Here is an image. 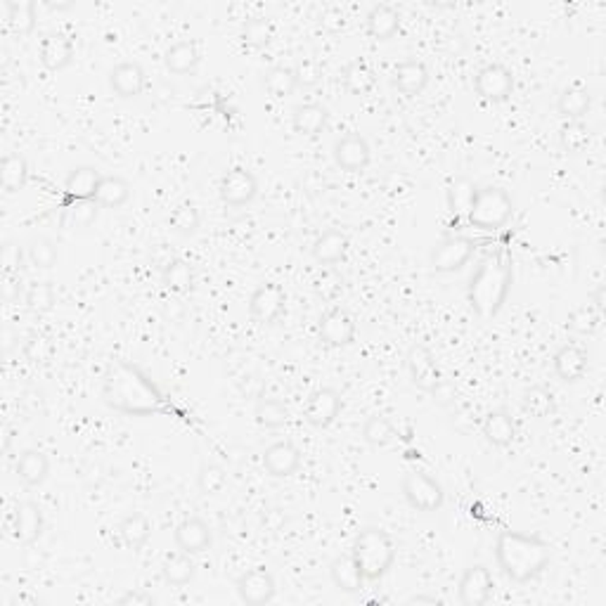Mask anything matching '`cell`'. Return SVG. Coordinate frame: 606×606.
I'll return each instance as SVG.
<instances>
[{
  "instance_id": "1",
  "label": "cell",
  "mask_w": 606,
  "mask_h": 606,
  "mask_svg": "<svg viewBox=\"0 0 606 606\" xmlns=\"http://www.w3.org/2000/svg\"><path fill=\"white\" fill-rule=\"evenodd\" d=\"M102 398L116 412L147 417L164 408V396L143 369L128 361H109L102 377Z\"/></svg>"
},
{
  "instance_id": "2",
  "label": "cell",
  "mask_w": 606,
  "mask_h": 606,
  "mask_svg": "<svg viewBox=\"0 0 606 606\" xmlns=\"http://www.w3.org/2000/svg\"><path fill=\"white\" fill-rule=\"evenodd\" d=\"M495 559L500 571L514 583H528L548 569L552 562V548L538 535L519 531H502L495 540Z\"/></svg>"
},
{
  "instance_id": "3",
  "label": "cell",
  "mask_w": 606,
  "mask_h": 606,
  "mask_svg": "<svg viewBox=\"0 0 606 606\" xmlns=\"http://www.w3.org/2000/svg\"><path fill=\"white\" fill-rule=\"evenodd\" d=\"M512 287V263L505 253H491L471 275L467 299L481 320H493L502 311Z\"/></svg>"
},
{
  "instance_id": "4",
  "label": "cell",
  "mask_w": 606,
  "mask_h": 606,
  "mask_svg": "<svg viewBox=\"0 0 606 606\" xmlns=\"http://www.w3.org/2000/svg\"><path fill=\"white\" fill-rule=\"evenodd\" d=\"M351 555L361 566L365 580H379L396 562V545L382 528H365L355 535Z\"/></svg>"
},
{
  "instance_id": "5",
  "label": "cell",
  "mask_w": 606,
  "mask_h": 606,
  "mask_svg": "<svg viewBox=\"0 0 606 606\" xmlns=\"http://www.w3.org/2000/svg\"><path fill=\"white\" fill-rule=\"evenodd\" d=\"M514 204L512 197L507 195L502 188H484L478 190L474 206H471L470 221L478 230H498L512 218Z\"/></svg>"
},
{
  "instance_id": "6",
  "label": "cell",
  "mask_w": 606,
  "mask_h": 606,
  "mask_svg": "<svg viewBox=\"0 0 606 606\" xmlns=\"http://www.w3.org/2000/svg\"><path fill=\"white\" fill-rule=\"evenodd\" d=\"M403 495L408 500V505L422 514L439 512L443 502H446L443 486L433 477H429L426 471L417 470L408 471L403 477Z\"/></svg>"
},
{
  "instance_id": "7",
  "label": "cell",
  "mask_w": 606,
  "mask_h": 606,
  "mask_svg": "<svg viewBox=\"0 0 606 606\" xmlns=\"http://www.w3.org/2000/svg\"><path fill=\"white\" fill-rule=\"evenodd\" d=\"M405 369H408V377L415 389L424 391V393H433L439 389L443 377H440V369L433 361V354L424 344H412L408 348V355H405Z\"/></svg>"
},
{
  "instance_id": "8",
  "label": "cell",
  "mask_w": 606,
  "mask_h": 606,
  "mask_svg": "<svg viewBox=\"0 0 606 606\" xmlns=\"http://www.w3.org/2000/svg\"><path fill=\"white\" fill-rule=\"evenodd\" d=\"M477 95L486 102H505L514 93V74L505 65H486L474 76Z\"/></svg>"
},
{
  "instance_id": "9",
  "label": "cell",
  "mask_w": 606,
  "mask_h": 606,
  "mask_svg": "<svg viewBox=\"0 0 606 606\" xmlns=\"http://www.w3.org/2000/svg\"><path fill=\"white\" fill-rule=\"evenodd\" d=\"M284 303H287L284 289L275 282H263L249 299V315L259 325H273L275 320L284 313Z\"/></svg>"
},
{
  "instance_id": "10",
  "label": "cell",
  "mask_w": 606,
  "mask_h": 606,
  "mask_svg": "<svg viewBox=\"0 0 606 606\" xmlns=\"http://www.w3.org/2000/svg\"><path fill=\"white\" fill-rule=\"evenodd\" d=\"M218 195L228 206H246L249 202H253V197L259 195V181L249 168L235 167L221 178Z\"/></svg>"
},
{
  "instance_id": "11",
  "label": "cell",
  "mask_w": 606,
  "mask_h": 606,
  "mask_svg": "<svg viewBox=\"0 0 606 606\" xmlns=\"http://www.w3.org/2000/svg\"><path fill=\"white\" fill-rule=\"evenodd\" d=\"M474 256V242L467 237H446L431 249V268L439 273L462 270Z\"/></svg>"
},
{
  "instance_id": "12",
  "label": "cell",
  "mask_w": 606,
  "mask_h": 606,
  "mask_svg": "<svg viewBox=\"0 0 606 606\" xmlns=\"http://www.w3.org/2000/svg\"><path fill=\"white\" fill-rule=\"evenodd\" d=\"M341 408H344V398L337 389H330V386H322V389L313 391L308 396V403H306V422L315 429H327L330 424L337 422V417L341 415Z\"/></svg>"
},
{
  "instance_id": "13",
  "label": "cell",
  "mask_w": 606,
  "mask_h": 606,
  "mask_svg": "<svg viewBox=\"0 0 606 606\" xmlns=\"http://www.w3.org/2000/svg\"><path fill=\"white\" fill-rule=\"evenodd\" d=\"M334 161L341 171H348V174H361L369 167V159H372V150H369V143L361 133H346L341 136L337 143H334Z\"/></svg>"
},
{
  "instance_id": "14",
  "label": "cell",
  "mask_w": 606,
  "mask_h": 606,
  "mask_svg": "<svg viewBox=\"0 0 606 606\" xmlns=\"http://www.w3.org/2000/svg\"><path fill=\"white\" fill-rule=\"evenodd\" d=\"M318 334L320 341H325L327 346L341 348L354 344L355 339V320L354 315L341 308V306H334L330 311L320 318L318 325Z\"/></svg>"
},
{
  "instance_id": "15",
  "label": "cell",
  "mask_w": 606,
  "mask_h": 606,
  "mask_svg": "<svg viewBox=\"0 0 606 606\" xmlns=\"http://www.w3.org/2000/svg\"><path fill=\"white\" fill-rule=\"evenodd\" d=\"M275 592V578L266 569H249L245 571L237 580V594L239 599L249 606H260L273 602Z\"/></svg>"
},
{
  "instance_id": "16",
  "label": "cell",
  "mask_w": 606,
  "mask_h": 606,
  "mask_svg": "<svg viewBox=\"0 0 606 606\" xmlns=\"http://www.w3.org/2000/svg\"><path fill=\"white\" fill-rule=\"evenodd\" d=\"M493 576L491 571L486 569L484 563H474L464 571L462 580H460V602L464 606H484L493 594Z\"/></svg>"
},
{
  "instance_id": "17",
  "label": "cell",
  "mask_w": 606,
  "mask_h": 606,
  "mask_svg": "<svg viewBox=\"0 0 606 606\" xmlns=\"http://www.w3.org/2000/svg\"><path fill=\"white\" fill-rule=\"evenodd\" d=\"M263 467L275 478L294 477L296 470L301 467V450L294 443H289V440H277V443L266 447Z\"/></svg>"
},
{
  "instance_id": "18",
  "label": "cell",
  "mask_w": 606,
  "mask_h": 606,
  "mask_svg": "<svg viewBox=\"0 0 606 606\" xmlns=\"http://www.w3.org/2000/svg\"><path fill=\"white\" fill-rule=\"evenodd\" d=\"M174 540L178 545L181 552H188V555H202L211 548V535L209 524L199 517H190V519L181 521L174 531Z\"/></svg>"
},
{
  "instance_id": "19",
  "label": "cell",
  "mask_w": 606,
  "mask_h": 606,
  "mask_svg": "<svg viewBox=\"0 0 606 606\" xmlns=\"http://www.w3.org/2000/svg\"><path fill=\"white\" fill-rule=\"evenodd\" d=\"M43 533V512L36 502H19L12 512V538L22 545L36 542Z\"/></svg>"
},
{
  "instance_id": "20",
  "label": "cell",
  "mask_w": 606,
  "mask_h": 606,
  "mask_svg": "<svg viewBox=\"0 0 606 606\" xmlns=\"http://www.w3.org/2000/svg\"><path fill=\"white\" fill-rule=\"evenodd\" d=\"M144 83H147V76L137 62H121L109 72V88L116 97H123V100L137 97L144 90Z\"/></svg>"
},
{
  "instance_id": "21",
  "label": "cell",
  "mask_w": 606,
  "mask_h": 606,
  "mask_svg": "<svg viewBox=\"0 0 606 606\" xmlns=\"http://www.w3.org/2000/svg\"><path fill=\"white\" fill-rule=\"evenodd\" d=\"M38 59H41V65H43L48 72H62V69H66L74 59L72 38L65 36V34H48V36L41 41Z\"/></svg>"
},
{
  "instance_id": "22",
  "label": "cell",
  "mask_w": 606,
  "mask_h": 606,
  "mask_svg": "<svg viewBox=\"0 0 606 606\" xmlns=\"http://www.w3.org/2000/svg\"><path fill=\"white\" fill-rule=\"evenodd\" d=\"M552 368L562 382H578L587 372V354L578 344H563L552 358Z\"/></svg>"
},
{
  "instance_id": "23",
  "label": "cell",
  "mask_w": 606,
  "mask_h": 606,
  "mask_svg": "<svg viewBox=\"0 0 606 606\" xmlns=\"http://www.w3.org/2000/svg\"><path fill=\"white\" fill-rule=\"evenodd\" d=\"M429 83V69L419 59H403L393 69V86L408 97H417Z\"/></svg>"
},
{
  "instance_id": "24",
  "label": "cell",
  "mask_w": 606,
  "mask_h": 606,
  "mask_svg": "<svg viewBox=\"0 0 606 606\" xmlns=\"http://www.w3.org/2000/svg\"><path fill=\"white\" fill-rule=\"evenodd\" d=\"M481 431L491 446H512L514 439H517V422L507 410H491L481 422Z\"/></svg>"
},
{
  "instance_id": "25",
  "label": "cell",
  "mask_w": 606,
  "mask_h": 606,
  "mask_svg": "<svg viewBox=\"0 0 606 606\" xmlns=\"http://www.w3.org/2000/svg\"><path fill=\"white\" fill-rule=\"evenodd\" d=\"M15 471L17 478H19L24 486L36 488V486L43 484L45 478H48V474H50V460H48V454L41 453V450L29 447V450H24V453L17 457Z\"/></svg>"
},
{
  "instance_id": "26",
  "label": "cell",
  "mask_w": 606,
  "mask_h": 606,
  "mask_svg": "<svg viewBox=\"0 0 606 606\" xmlns=\"http://www.w3.org/2000/svg\"><path fill=\"white\" fill-rule=\"evenodd\" d=\"M202 62V52L197 48L195 41H178L164 52V65L171 74L175 76H185V74H192Z\"/></svg>"
},
{
  "instance_id": "27",
  "label": "cell",
  "mask_w": 606,
  "mask_h": 606,
  "mask_svg": "<svg viewBox=\"0 0 606 606\" xmlns=\"http://www.w3.org/2000/svg\"><path fill=\"white\" fill-rule=\"evenodd\" d=\"M327 109L315 102H306L291 112V128L299 136L318 137L327 128Z\"/></svg>"
},
{
  "instance_id": "28",
  "label": "cell",
  "mask_w": 606,
  "mask_h": 606,
  "mask_svg": "<svg viewBox=\"0 0 606 606\" xmlns=\"http://www.w3.org/2000/svg\"><path fill=\"white\" fill-rule=\"evenodd\" d=\"M346 249L348 237L341 230L332 228V230H325L315 242H313L311 253L320 266H334V263H339V260L346 256Z\"/></svg>"
},
{
  "instance_id": "29",
  "label": "cell",
  "mask_w": 606,
  "mask_h": 606,
  "mask_svg": "<svg viewBox=\"0 0 606 606\" xmlns=\"http://www.w3.org/2000/svg\"><path fill=\"white\" fill-rule=\"evenodd\" d=\"M368 24V34L375 41H389L400 29V12L391 5H375L365 17Z\"/></svg>"
},
{
  "instance_id": "30",
  "label": "cell",
  "mask_w": 606,
  "mask_h": 606,
  "mask_svg": "<svg viewBox=\"0 0 606 606\" xmlns=\"http://www.w3.org/2000/svg\"><path fill=\"white\" fill-rule=\"evenodd\" d=\"M116 533H119V540H121L123 548L140 549L144 542L150 540L152 524L143 512H133V514H128V517H123V519L119 521V526H116Z\"/></svg>"
},
{
  "instance_id": "31",
  "label": "cell",
  "mask_w": 606,
  "mask_h": 606,
  "mask_svg": "<svg viewBox=\"0 0 606 606\" xmlns=\"http://www.w3.org/2000/svg\"><path fill=\"white\" fill-rule=\"evenodd\" d=\"M477 195V183L471 181V178H467V175H460V178H454V181L450 183V188H447V209H450L453 216L467 218L470 216L471 206H474Z\"/></svg>"
},
{
  "instance_id": "32",
  "label": "cell",
  "mask_w": 606,
  "mask_h": 606,
  "mask_svg": "<svg viewBox=\"0 0 606 606\" xmlns=\"http://www.w3.org/2000/svg\"><path fill=\"white\" fill-rule=\"evenodd\" d=\"M592 107V95L580 86H571L562 90L559 100H556V112L566 119V121H583L585 114Z\"/></svg>"
},
{
  "instance_id": "33",
  "label": "cell",
  "mask_w": 606,
  "mask_h": 606,
  "mask_svg": "<svg viewBox=\"0 0 606 606\" xmlns=\"http://www.w3.org/2000/svg\"><path fill=\"white\" fill-rule=\"evenodd\" d=\"M330 576L332 583L339 587L341 592H358L362 587V571L354 555H339L330 566Z\"/></svg>"
},
{
  "instance_id": "34",
  "label": "cell",
  "mask_w": 606,
  "mask_h": 606,
  "mask_svg": "<svg viewBox=\"0 0 606 606\" xmlns=\"http://www.w3.org/2000/svg\"><path fill=\"white\" fill-rule=\"evenodd\" d=\"M130 199V185L121 175H102L100 188L95 192V202L100 209H121Z\"/></svg>"
},
{
  "instance_id": "35",
  "label": "cell",
  "mask_w": 606,
  "mask_h": 606,
  "mask_svg": "<svg viewBox=\"0 0 606 606\" xmlns=\"http://www.w3.org/2000/svg\"><path fill=\"white\" fill-rule=\"evenodd\" d=\"M100 171H95L93 167H79L66 175L65 190L72 199H95V192L100 188Z\"/></svg>"
},
{
  "instance_id": "36",
  "label": "cell",
  "mask_w": 606,
  "mask_h": 606,
  "mask_svg": "<svg viewBox=\"0 0 606 606\" xmlns=\"http://www.w3.org/2000/svg\"><path fill=\"white\" fill-rule=\"evenodd\" d=\"M27 178H29V167H27V159L22 154H5L0 161V185H3V190L8 195L19 192L27 185Z\"/></svg>"
},
{
  "instance_id": "37",
  "label": "cell",
  "mask_w": 606,
  "mask_h": 606,
  "mask_svg": "<svg viewBox=\"0 0 606 606\" xmlns=\"http://www.w3.org/2000/svg\"><path fill=\"white\" fill-rule=\"evenodd\" d=\"M341 81H344V88H346L351 95H368L372 88H375V72L372 66L365 62V59H354L344 66V74H341Z\"/></svg>"
},
{
  "instance_id": "38",
  "label": "cell",
  "mask_w": 606,
  "mask_h": 606,
  "mask_svg": "<svg viewBox=\"0 0 606 606\" xmlns=\"http://www.w3.org/2000/svg\"><path fill=\"white\" fill-rule=\"evenodd\" d=\"M161 282L175 294H185L195 287V268L185 259H171L161 270Z\"/></svg>"
},
{
  "instance_id": "39",
  "label": "cell",
  "mask_w": 606,
  "mask_h": 606,
  "mask_svg": "<svg viewBox=\"0 0 606 606\" xmlns=\"http://www.w3.org/2000/svg\"><path fill=\"white\" fill-rule=\"evenodd\" d=\"M5 10H8L10 29L15 31L17 36H29L34 27H36V3H31V0H5Z\"/></svg>"
},
{
  "instance_id": "40",
  "label": "cell",
  "mask_w": 606,
  "mask_h": 606,
  "mask_svg": "<svg viewBox=\"0 0 606 606\" xmlns=\"http://www.w3.org/2000/svg\"><path fill=\"white\" fill-rule=\"evenodd\" d=\"M195 562H192V555L188 552H175V555H168L161 563V576L164 580L171 585H185L195 578Z\"/></svg>"
},
{
  "instance_id": "41",
  "label": "cell",
  "mask_w": 606,
  "mask_h": 606,
  "mask_svg": "<svg viewBox=\"0 0 606 606\" xmlns=\"http://www.w3.org/2000/svg\"><path fill=\"white\" fill-rule=\"evenodd\" d=\"M524 410L535 419H545L555 412V393L548 386H528L521 396Z\"/></svg>"
},
{
  "instance_id": "42",
  "label": "cell",
  "mask_w": 606,
  "mask_h": 606,
  "mask_svg": "<svg viewBox=\"0 0 606 606\" xmlns=\"http://www.w3.org/2000/svg\"><path fill=\"white\" fill-rule=\"evenodd\" d=\"M253 417L263 429H280L287 424L289 408L277 398H259V403L253 408Z\"/></svg>"
},
{
  "instance_id": "43",
  "label": "cell",
  "mask_w": 606,
  "mask_h": 606,
  "mask_svg": "<svg viewBox=\"0 0 606 606\" xmlns=\"http://www.w3.org/2000/svg\"><path fill=\"white\" fill-rule=\"evenodd\" d=\"M273 22L266 19V17H252V19H246L245 27H242V41H245L246 48H252V50H263V48H268V45L273 43Z\"/></svg>"
},
{
  "instance_id": "44",
  "label": "cell",
  "mask_w": 606,
  "mask_h": 606,
  "mask_svg": "<svg viewBox=\"0 0 606 606\" xmlns=\"http://www.w3.org/2000/svg\"><path fill=\"white\" fill-rule=\"evenodd\" d=\"M168 225H171V230H174L175 235H181V237H192V235H197L199 228H202V214H199V209H197L195 204H181V206H175V209L171 211Z\"/></svg>"
},
{
  "instance_id": "45",
  "label": "cell",
  "mask_w": 606,
  "mask_h": 606,
  "mask_svg": "<svg viewBox=\"0 0 606 606\" xmlns=\"http://www.w3.org/2000/svg\"><path fill=\"white\" fill-rule=\"evenodd\" d=\"M362 439L372 447H386L391 440L396 439V426L391 424V419L384 417V415H372L362 424Z\"/></svg>"
},
{
  "instance_id": "46",
  "label": "cell",
  "mask_w": 606,
  "mask_h": 606,
  "mask_svg": "<svg viewBox=\"0 0 606 606\" xmlns=\"http://www.w3.org/2000/svg\"><path fill=\"white\" fill-rule=\"evenodd\" d=\"M263 86H266V90L273 95L275 100H284V97H289V95L294 93L296 88H299L294 79V69L284 65L273 66V69L266 74Z\"/></svg>"
},
{
  "instance_id": "47",
  "label": "cell",
  "mask_w": 606,
  "mask_h": 606,
  "mask_svg": "<svg viewBox=\"0 0 606 606\" xmlns=\"http://www.w3.org/2000/svg\"><path fill=\"white\" fill-rule=\"evenodd\" d=\"M97 202L95 199H72L65 206V225L69 228H88L97 218Z\"/></svg>"
},
{
  "instance_id": "48",
  "label": "cell",
  "mask_w": 606,
  "mask_h": 606,
  "mask_svg": "<svg viewBox=\"0 0 606 606\" xmlns=\"http://www.w3.org/2000/svg\"><path fill=\"white\" fill-rule=\"evenodd\" d=\"M55 301H58V294H55V287L50 282H34V284L27 287V294H24L27 308L34 313L52 311Z\"/></svg>"
},
{
  "instance_id": "49",
  "label": "cell",
  "mask_w": 606,
  "mask_h": 606,
  "mask_svg": "<svg viewBox=\"0 0 606 606\" xmlns=\"http://www.w3.org/2000/svg\"><path fill=\"white\" fill-rule=\"evenodd\" d=\"M27 259L38 270H50L58 263V246L48 237L31 239L29 246H27Z\"/></svg>"
},
{
  "instance_id": "50",
  "label": "cell",
  "mask_w": 606,
  "mask_h": 606,
  "mask_svg": "<svg viewBox=\"0 0 606 606\" xmlns=\"http://www.w3.org/2000/svg\"><path fill=\"white\" fill-rule=\"evenodd\" d=\"M559 143L566 152L578 154L590 144V128L583 121H566L559 128Z\"/></svg>"
},
{
  "instance_id": "51",
  "label": "cell",
  "mask_w": 606,
  "mask_h": 606,
  "mask_svg": "<svg viewBox=\"0 0 606 606\" xmlns=\"http://www.w3.org/2000/svg\"><path fill=\"white\" fill-rule=\"evenodd\" d=\"M599 322H602V313H599L592 303L578 306V308H573L569 315V330L576 334H583V337L594 332L599 327Z\"/></svg>"
},
{
  "instance_id": "52",
  "label": "cell",
  "mask_w": 606,
  "mask_h": 606,
  "mask_svg": "<svg viewBox=\"0 0 606 606\" xmlns=\"http://www.w3.org/2000/svg\"><path fill=\"white\" fill-rule=\"evenodd\" d=\"M225 481H228L225 470L216 462L202 464V470L197 474V488L202 495H218L225 488Z\"/></svg>"
},
{
  "instance_id": "53",
  "label": "cell",
  "mask_w": 606,
  "mask_h": 606,
  "mask_svg": "<svg viewBox=\"0 0 606 606\" xmlns=\"http://www.w3.org/2000/svg\"><path fill=\"white\" fill-rule=\"evenodd\" d=\"M291 69H294V79L299 88H315L322 79V66H320L318 59L313 58H301Z\"/></svg>"
},
{
  "instance_id": "54",
  "label": "cell",
  "mask_w": 606,
  "mask_h": 606,
  "mask_svg": "<svg viewBox=\"0 0 606 606\" xmlns=\"http://www.w3.org/2000/svg\"><path fill=\"white\" fill-rule=\"evenodd\" d=\"M52 354H55L52 341L48 339V337H43V334H34V337H29L27 344H24V355H27V361L34 362V365H45V362L52 358Z\"/></svg>"
},
{
  "instance_id": "55",
  "label": "cell",
  "mask_w": 606,
  "mask_h": 606,
  "mask_svg": "<svg viewBox=\"0 0 606 606\" xmlns=\"http://www.w3.org/2000/svg\"><path fill=\"white\" fill-rule=\"evenodd\" d=\"M27 289H24V282L19 277V273H5L3 277V284H0V296L5 303H15L19 299H24Z\"/></svg>"
},
{
  "instance_id": "56",
  "label": "cell",
  "mask_w": 606,
  "mask_h": 606,
  "mask_svg": "<svg viewBox=\"0 0 606 606\" xmlns=\"http://www.w3.org/2000/svg\"><path fill=\"white\" fill-rule=\"evenodd\" d=\"M24 263V252L22 246L17 245H5L3 246V268L5 273H19Z\"/></svg>"
},
{
  "instance_id": "57",
  "label": "cell",
  "mask_w": 606,
  "mask_h": 606,
  "mask_svg": "<svg viewBox=\"0 0 606 606\" xmlns=\"http://www.w3.org/2000/svg\"><path fill=\"white\" fill-rule=\"evenodd\" d=\"M284 524H287V517H284V512H280V509H268V512L263 514V526H266V531L277 533V531L284 528Z\"/></svg>"
},
{
  "instance_id": "58",
  "label": "cell",
  "mask_w": 606,
  "mask_h": 606,
  "mask_svg": "<svg viewBox=\"0 0 606 606\" xmlns=\"http://www.w3.org/2000/svg\"><path fill=\"white\" fill-rule=\"evenodd\" d=\"M119 604H143V606H147V604H154V597H152L150 592H143V590H130V592H126L121 599H119Z\"/></svg>"
},
{
  "instance_id": "59",
  "label": "cell",
  "mask_w": 606,
  "mask_h": 606,
  "mask_svg": "<svg viewBox=\"0 0 606 606\" xmlns=\"http://www.w3.org/2000/svg\"><path fill=\"white\" fill-rule=\"evenodd\" d=\"M0 339H3V351H5V354H12L15 346H19V344H17V341H19V334H17L12 327H5L3 334H0Z\"/></svg>"
},
{
  "instance_id": "60",
  "label": "cell",
  "mask_w": 606,
  "mask_h": 606,
  "mask_svg": "<svg viewBox=\"0 0 606 606\" xmlns=\"http://www.w3.org/2000/svg\"><path fill=\"white\" fill-rule=\"evenodd\" d=\"M604 296H606V289L599 287L597 291H594V296H592V301H590L599 313H604Z\"/></svg>"
},
{
  "instance_id": "61",
  "label": "cell",
  "mask_w": 606,
  "mask_h": 606,
  "mask_svg": "<svg viewBox=\"0 0 606 606\" xmlns=\"http://www.w3.org/2000/svg\"><path fill=\"white\" fill-rule=\"evenodd\" d=\"M410 604H440V599L439 597H412L410 599Z\"/></svg>"
},
{
  "instance_id": "62",
  "label": "cell",
  "mask_w": 606,
  "mask_h": 606,
  "mask_svg": "<svg viewBox=\"0 0 606 606\" xmlns=\"http://www.w3.org/2000/svg\"><path fill=\"white\" fill-rule=\"evenodd\" d=\"M48 8H50V10H69V8H72V5H55V3H50Z\"/></svg>"
}]
</instances>
